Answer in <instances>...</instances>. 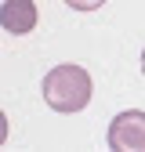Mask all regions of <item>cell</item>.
Instances as JSON below:
<instances>
[{
    "label": "cell",
    "instance_id": "6da1fadb",
    "mask_svg": "<svg viewBox=\"0 0 145 152\" xmlns=\"http://www.w3.org/2000/svg\"><path fill=\"white\" fill-rule=\"evenodd\" d=\"M91 91H94V87H91V76L76 62H62V65L47 69L44 72V83H40L44 102L54 112H80V109H87Z\"/></svg>",
    "mask_w": 145,
    "mask_h": 152
},
{
    "label": "cell",
    "instance_id": "7a4b0ae2",
    "mask_svg": "<svg viewBox=\"0 0 145 152\" xmlns=\"http://www.w3.org/2000/svg\"><path fill=\"white\" fill-rule=\"evenodd\" d=\"M113 152H145V112L141 109H123L113 116L105 134Z\"/></svg>",
    "mask_w": 145,
    "mask_h": 152
},
{
    "label": "cell",
    "instance_id": "5b68a950",
    "mask_svg": "<svg viewBox=\"0 0 145 152\" xmlns=\"http://www.w3.org/2000/svg\"><path fill=\"white\" fill-rule=\"evenodd\" d=\"M7 141V116H4V109H0V145Z\"/></svg>",
    "mask_w": 145,
    "mask_h": 152
},
{
    "label": "cell",
    "instance_id": "8992f818",
    "mask_svg": "<svg viewBox=\"0 0 145 152\" xmlns=\"http://www.w3.org/2000/svg\"><path fill=\"white\" fill-rule=\"evenodd\" d=\"M141 72H145V51H141Z\"/></svg>",
    "mask_w": 145,
    "mask_h": 152
},
{
    "label": "cell",
    "instance_id": "277c9868",
    "mask_svg": "<svg viewBox=\"0 0 145 152\" xmlns=\"http://www.w3.org/2000/svg\"><path fill=\"white\" fill-rule=\"evenodd\" d=\"M65 7H72V11H98L105 0H62Z\"/></svg>",
    "mask_w": 145,
    "mask_h": 152
},
{
    "label": "cell",
    "instance_id": "3957f363",
    "mask_svg": "<svg viewBox=\"0 0 145 152\" xmlns=\"http://www.w3.org/2000/svg\"><path fill=\"white\" fill-rule=\"evenodd\" d=\"M0 29L11 36H26L36 29V4L33 0H4L0 4Z\"/></svg>",
    "mask_w": 145,
    "mask_h": 152
}]
</instances>
